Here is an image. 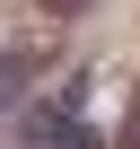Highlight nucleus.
Segmentation results:
<instances>
[{"instance_id":"f257e3e1","label":"nucleus","mask_w":140,"mask_h":149,"mask_svg":"<svg viewBox=\"0 0 140 149\" xmlns=\"http://www.w3.org/2000/svg\"><path fill=\"white\" fill-rule=\"evenodd\" d=\"M18 88H26V61H18V53H0V114L18 105Z\"/></svg>"},{"instance_id":"f03ea898","label":"nucleus","mask_w":140,"mask_h":149,"mask_svg":"<svg viewBox=\"0 0 140 149\" xmlns=\"http://www.w3.org/2000/svg\"><path fill=\"white\" fill-rule=\"evenodd\" d=\"M35 9H53V18H79V9H88V0H35Z\"/></svg>"}]
</instances>
